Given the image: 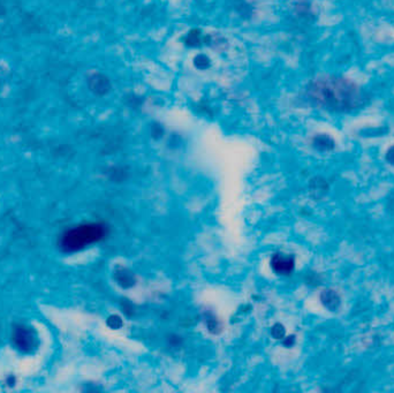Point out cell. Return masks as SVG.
<instances>
[{
  "instance_id": "obj_1",
  "label": "cell",
  "mask_w": 394,
  "mask_h": 393,
  "mask_svg": "<svg viewBox=\"0 0 394 393\" xmlns=\"http://www.w3.org/2000/svg\"><path fill=\"white\" fill-rule=\"evenodd\" d=\"M313 94L322 105L340 112L354 110L362 103L359 86L342 78L332 77L317 82Z\"/></svg>"
},
{
  "instance_id": "obj_2",
  "label": "cell",
  "mask_w": 394,
  "mask_h": 393,
  "mask_svg": "<svg viewBox=\"0 0 394 393\" xmlns=\"http://www.w3.org/2000/svg\"><path fill=\"white\" fill-rule=\"evenodd\" d=\"M106 234L107 229L104 224L88 223L66 231L60 238L59 246L65 253H76L102 241Z\"/></svg>"
},
{
  "instance_id": "obj_3",
  "label": "cell",
  "mask_w": 394,
  "mask_h": 393,
  "mask_svg": "<svg viewBox=\"0 0 394 393\" xmlns=\"http://www.w3.org/2000/svg\"><path fill=\"white\" fill-rule=\"evenodd\" d=\"M13 341L20 351L32 352L37 346V337L35 331L26 325H18L13 331Z\"/></svg>"
},
{
  "instance_id": "obj_4",
  "label": "cell",
  "mask_w": 394,
  "mask_h": 393,
  "mask_svg": "<svg viewBox=\"0 0 394 393\" xmlns=\"http://www.w3.org/2000/svg\"><path fill=\"white\" fill-rule=\"evenodd\" d=\"M271 267L277 275H289L295 268V258L292 255L278 253L271 258Z\"/></svg>"
},
{
  "instance_id": "obj_5",
  "label": "cell",
  "mask_w": 394,
  "mask_h": 393,
  "mask_svg": "<svg viewBox=\"0 0 394 393\" xmlns=\"http://www.w3.org/2000/svg\"><path fill=\"white\" fill-rule=\"evenodd\" d=\"M321 302L329 312H338L341 305V297L334 289L326 288L321 293Z\"/></svg>"
},
{
  "instance_id": "obj_6",
  "label": "cell",
  "mask_w": 394,
  "mask_h": 393,
  "mask_svg": "<svg viewBox=\"0 0 394 393\" xmlns=\"http://www.w3.org/2000/svg\"><path fill=\"white\" fill-rule=\"evenodd\" d=\"M314 146L319 151H330L334 148V141L327 135H318L314 140Z\"/></svg>"
},
{
  "instance_id": "obj_7",
  "label": "cell",
  "mask_w": 394,
  "mask_h": 393,
  "mask_svg": "<svg viewBox=\"0 0 394 393\" xmlns=\"http://www.w3.org/2000/svg\"><path fill=\"white\" fill-rule=\"evenodd\" d=\"M117 280L118 284L121 285L122 287H130L134 285V278H133L130 272H127L124 269L117 271Z\"/></svg>"
},
{
  "instance_id": "obj_8",
  "label": "cell",
  "mask_w": 394,
  "mask_h": 393,
  "mask_svg": "<svg viewBox=\"0 0 394 393\" xmlns=\"http://www.w3.org/2000/svg\"><path fill=\"white\" fill-rule=\"evenodd\" d=\"M106 324L112 330H120L123 326V321L119 315H111L107 318Z\"/></svg>"
},
{
  "instance_id": "obj_9",
  "label": "cell",
  "mask_w": 394,
  "mask_h": 393,
  "mask_svg": "<svg viewBox=\"0 0 394 393\" xmlns=\"http://www.w3.org/2000/svg\"><path fill=\"white\" fill-rule=\"evenodd\" d=\"M271 334L275 339H284L286 336V329L284 328L283 324L277 323L272 326Z\"/></svg>"
},
{
  "instance_id": "obj_10",
  "label": "cell",
  "mask_w": 394,
  "mask_h": 393,
  "mask_svg": "<svg viewBox=\"0 0 394 393\" xmlns=\"http://www.w3.org/2000/svg\"><path fill=\"white\" fill-rule=\"evenodd\" d=\"M385 158H386L388 164H391L392 166H394V146L388 149L386 155H385Z\"/></svg>"
},
{
  "instance_id": "obj_11",
  "label": "cell",
  "mask_w": 394,
  "mask_h": 393,
  "mask_svg": "<svg viewBox=\"0 0 394 393\" xmlns=\"http://www.w3.org/2000/svg\"><path fill=\"white\" fill-rule=\"evenodd\" d=\"M294 344H295V337L294 336H289V337H286L284 338V345L286 347H292Z\"/></svg>"
},
{
  "instance_id": "obj_12",
  "label": "cell",
  "mask_w": 394,
  "mask_h": 393,
  "mask_svg": "<svg viewBox=\"0 0 394 393\" xmlns=\"http://www.w3.org/2000/svg\"><path fill=\"white\" fill-rule=\"evenodd\" d=\"M5 14H6V8L3 4H0V16H4Z\"/></svg>"
}]
</instances>
